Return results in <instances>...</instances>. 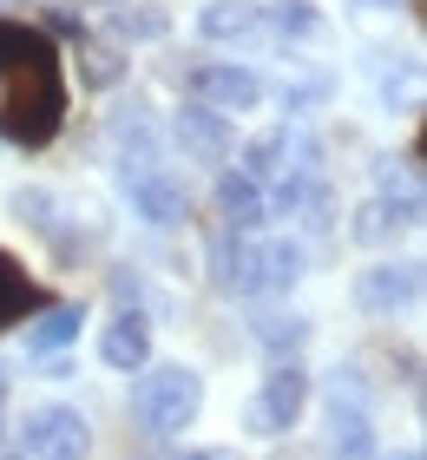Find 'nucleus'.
I'll use <instances>...</instances> for the list:
<instances>
[{
	"mask_svg": "<svg viewBox=\"0 0 427 460\" xmlns=\"http://www.w3.org/2000/svg\"><path fill=\"white\" fill-rule=\"evenodd\" d=\"M59 125H67V73L47 27L0 20V138L40 152L59 138Z\"/></svg>",
	"mask_w": 427,
	"mask_h": 460,
	"instance_id": "1",
	"label": "nucleus"
},
{
	"mask_svg": "<svg viewBox=\"0 0 427 460\" xmlns=\"http://www.w3.org/2000/svg\"><path fill=\"white\" fill-rule=\"evenodd\" d=\"M198 408H204V375L184 368V362L145 368V382L132 394V414H138L145 434H184L191 421H198Z\"/></svg>",
	"mask_w": 427,
	"mask_h": 460,
	"instance_id": "2",
	"label": "nucleus"
},
{
	"mask_svg": "<svg viewBox=\"0 0 427 460\" xmlns=\"http://www.w3.org/2000/svg\"><path fill=\"white\" fill-rule=\"evenodd\" d=\"M309 270L303 243L289 237H263V243H237V263H230V289H244V296H283V289Z\"/></svg>",
	"mask_w": 427,
	"mask_h": 460,
	"instance_id": "3",
	"label": "nucleus"
},
{
	"mask_svg": "<svg viewBox=\"0 0 427 460\" xmlns=\"http://www.w3.org/2000/svg\"><path fill=\"white\" fill-rule=\"evenodd\" d=\"M303 408H309V375L296 368V362H276V368L263 375V388L250 394L244 428L263 434V441H276V434H289L296 421H303Z\"/></svg>",
	"mask_w": 427,
	"mask_h": 460,
	"instance_id": "4",
	"label": "nucleus"
},
{
	"mask_svg": "<svg viewBox=\"0 0 427 460\" xmlns=\"http://www.w3.org/2000/svg\"><path fill=\"white\" fill-rule=\"evenodd\" d=\"M20 454L27 460H93V428H85L79 408H27V421H20Z\"/></svg>",
	"mask_w": 427,
	"mask_h": 460,
	"instance_id": "5",
	"label": "nucleus"
},
{
	"mask_svg": "<svg viewBox=\"0 0 427 460\" xmlns=\"http://www.w3.org/2000/svg\"><path fill=\"white\" fill-rule=\"evenodd\" d=\"M191 93H198V106L218 112V119L263 106V79H256L250 66H237V59H204V66L191 73Z\"/></svg>",
	"mask_w": 427,
	"mask_h": 460,
	"instance_id": "6",
	"label": "nucleus"
},
{
	"mask_svg": "<svg viewBox=\"0 0 427 460\" xmlns=\"http://www.w3.org/2000/svg\"><path fill=\"white\" fill-rule=\"evenodd\" d=\"M125 198H132V211L152 224V230H171V224H184V184L165 172L158 158H138V164H125Z\"/></svg>",
	"mask_w": 427,
	"mask_h": 460,
	"instance_id": "7",
	"label": "nucleus"
},
{
	"mask_svg": "<svg viewBox=\"0 0 427 460\" xmlns=\"http://www.w3.org/2000/svg\"><path fill=\"white\" fill-rule=\"evenodd\" d=\"M421 296V263L401 257V263H369L355 277V303L369 309V316H395V309H408Z\"/></svg>",
	"mask_w": 427,
	"mask_h": 460,
	"instance_id": "8",
	"label": "nucleus"
},
{
	"mask_svg": "<svg viewBox=\"0 0 427 460\" xmlns=\"http://www.w3.org/2000/svg\"><path fill=\"white\" fill-rule=\"evenodd\" d=\"M171 132H178L184 158H198V164H224L230 152H237V132H230V119L204 112V106H184L178 119H171Z\"/></svg>",
	"mask_w": 427,
	"mask_h": 460,
	"instance_id": "9",
	"label": "nucleus"
},
{
	"mask_svg": "<svg viewBox=\"0 0 427 460\" xmlns=\"http://www.w3.org/2000/svg\"><path fill=\"white\" fill-rule=\"evenodd\" d=\"M99 355H105V368L138 375L145 362H152V323H145L138 309H119V316L105 323V336H99Z\"/></svg>",
	"mask_w": 427,
	"mask_h": 460,
	"instance_id": "10",
	"label": "nucleus"
},
{
	"mask_svg": "<svg viewBox=\"0 0 427 460\" xmlns=\"http://www.w3.org/2000/svg\"><path fill=\"white\" fill-rule=\"evenodd\" d=\"M79 323H85L79 303H47V309H33V323H27V355H59L67 342H79Z\"/></svg>",
	"mask_w": 427,
	"mask_h": 460,
	"instance_id": "11",
	"label": "nucleus"
},
{
	"mask_svg": "<svg viewBox=\"0 0 427 460\" xmlns=\"http://www.w3.org/2000/svg\"><path fill=\"white\" fill-rule=\"evenodd\" d=\"M421 224V191H388V198H375V204H361V217H355V237L361 243H375V237H388V230H414Z\"/></svg>",
	"mask_w": 427,
	"mask_h": 460,
	"instance_id": "12",
	"label": "nucleus"
},
{
	"mask_svg": "<svg viewBox=\"0 0 427 460\" xmlns=\"http://www.w3.org/2000/svg\"><path fill=\"white\" fill-rule=\"evenodd\" d=\"M33 309H47V296H40V283L20 270V257H7L0 250V329H13V323H27Z\"/></svg>",
	"mask_w": 427,
	"mask_h": 460,
	"instance_id": "13",
	"label": "nucleus"
},
{
	"mask_svg": "<svg viewBox=\"0 0 427 460\" xmlns=\"http://www.w3.org/2000/svg\"><path fill=\"white\" fill-rule=\"evenodd\" d=\"M198 33L204 40H256L263 33V7H250V0H210L198 13Z\"/></svg>",
	"mask_w": 427,
	"mask_h": 460,
	"instance_id": "14",
	"label": "nucleus"
},
{
	"mask_svg": "<svg viewBox=\"0 0 427 460\" xmlns=\"http://www.w3.org/2000/svg\"><path fill=\"white\" fill-rule=\"evenodd\" d=\"M218 217H224L230 237H237V230H256V224H263V184H250L244 172H230L218 184Z\"/></svg>",
	"mask_w": 427,
	"mask_h": 460,
	"instance_id": "15",
	"label": "nucleus"
},
{
	"mask_svg": "<svg viewBox=\"0 0 427 460\" xmlns=\"http://www.w3.org/2000/svg\"><path fill=\"white\" fill-rule=\"evenodd\" d=\"M329 454L335 460H369L375 454V428H369V408H329Z\"/></svg>",
	"mask_w": 427,
	"mask_h": 460,
	"instance_id": "16",
	"label": "nucleus"
},
{
	"mask_svg": "<svg viewBox=\"0 0 427 460\" xmlns=\"http://www.w3.org/2000/svg\"><path fill=\"white\" fill-rule=\"evenodd\" d=\"M289 172V132H263V138H250V152H244V178L250 184H276Z\"/></svg>",
	"mask_w": 427,
	"mask_h": 460,
	"instance_id": "17",
	"label": "nucleus"
},
{
	"mask_svg": "<svg viewBox=\"0 0 427 460\" xmlns=\"http://www.w3.org/2000/svg\"><path fill=\"white\" fill-rule=\"evenodd\" d=\"M171 33V13L165 7H112V40H165Z\"/></svg>",
	"mask_w": 427,
	"mask_h": 460,
	"instance_id": "18",
	"label": "nucleus"
},
{
	"mask_svg": "<svg viewBox=\"0 0 427 460\" xmlns=\"http://www.w3.org/2000/svg\"><path fill=\"white\" fill-rule=\"evenodd\" d=\"M263 27H276L283 40H316L323 33V13H316L309 0H276V7L263 13Z\"/></svg>",
	"mask_w": 427,
	"mask_h": 460,
	"instance_id": "19",
	"label": "nucleus"
},
{
	"mask_svg": "<svg viewBox=\"0 0 427 460\" xmlns=\"http://www.w3.org/2000/svg\"><path fill=\"white\" fill-rule=\"evenodd\" d=\"M79 79H85V86H119V79H125V59H119L112 47L79 40Z\"/></svg>",
	"mask_w": 427,
	"mask_h": 460,
	"instance_id": "20",
	"label": "nucleus"
},
{
	"mask_svg": "<svg viewBox=\"0 0 427 460\" xmlns=\"http://www.w3.org/2000/svg\"><path fill=\"white\" fill-rule=\"evenodd\" d=\"M303 336H309V323H303V316H270V323H256V342H263L276 362L303 349Z\"/></svg>",
	"mask_w": 427,
	"mask_h": 460,
	"instance_id": "21",
	"label": "nucleus"
},
{
	"mask_svg": "<svg viewBox=\"0 0 427 460\" xmlns=\"http://www.w3.org/2000/svg\"><path fill=\"white\" fill-rule=\"evenodd\" d=\"M47 27H53V33H67V40H85V27H79L67 7H53V13H47Z\"/></svg>",
	"mask_w": 427,
	"mask_h": 460,
	"instance_id": "22",
	"label": "nucleus"
},
{
	"mask_svg": "<svg viewBox=\"0 0 427 460\" xmlns=\"http://www.w3.org/2000/svg\"><path fill=\"white\" fill-rule=\"evenodd\" d=\"M184 460H237V447H198V454H184Z\"/></svg>",
	"mask_w": 427,
	"mask_h": 460,
	"instance_id": "23",
	"label": "nucleus"
},
{
	"mask_svg": "<svg viewBox=\"0 0 427 460\" xmlns=\"http://www.w3.org/2000/svg\"><path fill=\"white\" fill-rule=\"evenodd\" d=\"M0 414H7V388H0Z\"/></svg>",
	"mask_w": 427,
	"mask_h": 460,
	"instance_id": "24",
	"label": "nucleus"
},
{
	"mask_svg": "<svg viewBox=\"0 0 427 460\" xmlns=\"http://www.w3.org/2000/svg\"><path fill=\"white\" fill-rule=\"evenodd\" d=\"M99 7H125V0H99Z\"/></svg>",
	"mask_w": 427,
	"mask_h": 460,
	"instance_id": "25",
	"label": "nucleus"
},
{
	"mask_svg": "<svg viewBox=\"0 0 427 460\" xmlns=\"http://www.w3.org/2000/svg\"><path fill=\"white\" fill-rule=\"evenodd\" d=\"M0 460H27V454H0Z\"/></svg>",
	"mask_w": 427,
	"mask_h": 460,
	"instance_id": "26",
	"label": "nucleus"
},
{
	"mask_svg": "<svg viewBox=\"0 0 427 460\" xmlns=\"http://www.w3.org/2000/svg\"><path fill=\"white\" fill-rule=\"evenodd\" d=\"M401 460H421V454H414V447H408V454H401Z\"/></svg>",
	"mask_w": 427,
	"mask_h": 460,
	"instance_id": "27",
	"label": "nucleus"
}]
</instances>
